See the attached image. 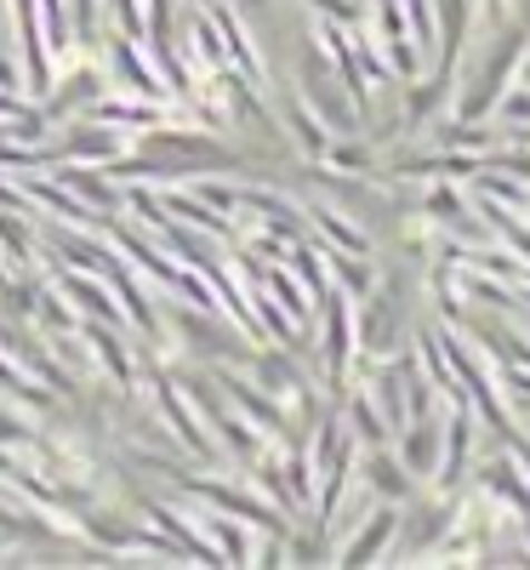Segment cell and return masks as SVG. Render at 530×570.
Here are the masks:
<instances>
[]
</instances>
